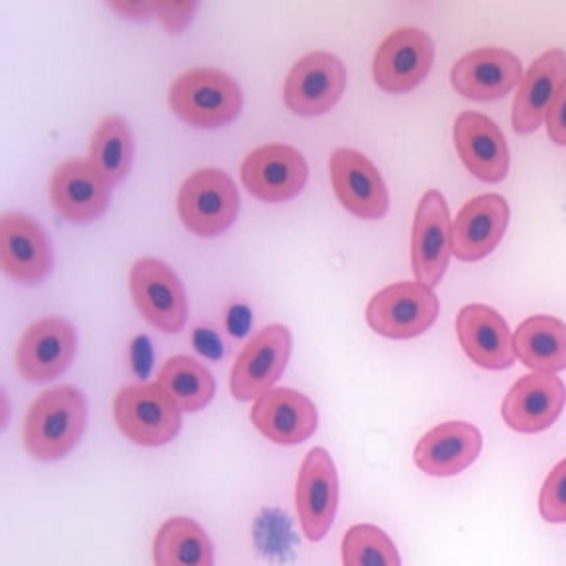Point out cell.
<instances>
[{"mask_svg":"<svg viewBox=\"0 0 566 566\" xmlns=\"http://www.w3.org/2000/svg\"><path fill=\"white\" fill-rule=\"evenodd\" d=\"M87 427V401L80 389H48L28 409L24 444L38 460L52 462L73 451Z\"/></svg>","mask_w":566,"mask_h":566,"instance_id":"obj_1","label":"cell"},{"mask_svg":"<svg viewBox=\"0 0 566 566\" xmlns=\"http://www.w3.org/2000/svg\"><path fill=\"white\" fill-rule=\"evenodd\" d=\"M169 106L184 123L219 128L242 111V91L229 73L197 67L181 73L169 87Z\"/></svg>","mask_w":566,"mask_h":566,"instance_id":"obj_2","label":"cell"},{"mask_svg":"<svg viewBox=\"0 0 566 566\" xmlns=\"http://www.w3.org/2000/svg\"><path fill=\"white\" fill-rule=\"evenodd\" d=\"M239 189L222 169H199L187 177L177 211L189 232L211 239L232 227L239 214Z\"/></svg>","mask_w":566,"mask_h":566,"instance_id":"obj_3","label":"cell"},{"mask_svg":"<svg viewBox=\"0 0 566 566\" xmlns=\"http://www.w3.org/2000/svg\"><path fill=\"white\" fill-rule=\"evenodd\" d=\"M115 419L120 433L140 447L168 444L181 429V409L158 381L120 389Z\"/></svg>","mask_w":566,"mask_h":566,"instance_id":"obj_4","label":"cell"},{"mask_svg":"<svg viewBox=\"0 0 566 566\" xmlns=\"http://www.w3.org/2000/svg\"><path fill=\"white\" fill-rule=\"evenodd\" d=\"M439 317V300L419 282L391 283L371 297L366 321L378 335L407 340L423 335Z\"/></svg>","mask_w":566,"mask_h":566,"instance_id":"obj_5","label":"cell"},{"mask_svg":"<svg viewBox=\"0 0 566 566\" xmlns=\"http://www.w3.org/2000/svg\"><path fill=\"white\" fill-rule=\"evenodd\" d=\"M292 354V333L283 325H270L248 340L230 371V391L239 401H252L268 394L280 380Z\"/></svg>","mask_w":566,"mask_h":566,"instance_id":"obj_6","label":"cell"},{"mask_svg":"<svg viewBox=\"0 0 566 566\" xmlns=\"http://www.w3.org/2000/svg\"><path fill=\"white\" fill-rule=\"evenodd\" d=\"M130 293L151 327L169 335L186 327V290L166 262L158 258L138 260L130 270Z\"/></svg>","mask_w":566,"mask_h":566,"instance_id":"obj_7","label":"cell"},{"mask_svg":"<svg viewBox=\"0 0 566 566\" xmlns=\"http://www.w3.org/2000/svg\"><path fill=\"white\" fill-rule=\"evenodd\" d=\"M345 87V63L333 53L311 52L290 71L283 101L295 115L321 116L340 101Z\"/></svg>","mask_w":566,"mask_h":566,"instance_id":"obj_8","label":"cell"},{"mask_svg":"<svg viewBox=\"0 0 566 566\" xmlns=\"http://www.w3.org/2000/svg\"><path fill=\"white\" fill-rule=\"evenodd\" d=\"M242 184L265 203L290 201L303 191L310 166L300 150L287 144H268L250 151L242 168Z\"/></svg>","mask_w":566,"mask_h":566,"instance_id":"obj_9","label":"cell"},{"mask_svg":"<svg viewBox=\"0 0 566 566\" xmlns=\"http://www.w3.org/2000/svg\"><path fill=\"white\" fill-rule=\"evenodd\" d=\"M452 254V222L449 205L441 191L431 189L417 205L413 237H411V265L417 282L434 287L449 268Z\"/></svg>","mask_w":566,"mask_h":566,"instance_id":"obj_10","label":"cell"},{"mask_svg":"<svg viewBox=\"0 0 566 566\" xmlns=\"http://www.w3.org/2000/svg\"><path fill=\"white\" fill-rule=\"evenodd\" d=\"M434 44L419 28H399L374 55V81L388 93L416 88L433 67Z\"/></svg>","mask_w":566,"mask_h":566,"instance_id":"obj_11","label":"cell"},{"mask_svg":"<svg viewBox=\"0 0 566 566\" xmlns=\"http://www.w3.org/2000/svg\"><path fill=\"white\" fill-rule=\"evenodd\" d=\"M295 507L301 530L310 541H321L335 522L338 507V474L335 460L325 449L315 447L301 464Z\"/></svg>","mask_w":566,"mask_h":566,"instance_id":"obj_12","label":"cell"},{"mask_svg":"<svg viewBox=\"0 0 566 566\" xmlns=\"http://www.w3.org/2000/svg\"><path fill=\"white\" fill-rule=\"evenodd\" d=\"M75 350V328L65 318H40L27 328L18 343V371L24 380L35 384L55 380L70 368Z\"/></svg>","mask_w":566,"mask_h":566,"instance_id":"obj_13","label":"cell"},{"mask_svg":"<svg viewBox=\"0 0 566 566\" xmlns=\"http://www.w3.org/2000/svg\"><path fill=\"white\" fill-rule=\"evenodd\" d=\"M566 388L551 371H533L513 384L502 403L505 424L517 433H541L557 421Z\"/></svg>","mask_w":566,"mask_h":566,"instance_id":"obj_14","label":"cell"},{"mask_svg":"<svg viewBox=\"0 0 566 566\" xmlns=\"http://www.w3.org/2000/svg\"><path fill=\"white\" fill-rule=\"evenodd\" d=\"M331 181L346 211L360 219H381L389 209L388 187L380 171L360 151L340 148L328 161Z\"/></svg>","mask_w":566,"mask_h":566,"instance_id":"obj_15","label":"cell"},{"mask_svg":"<svg viewBox=\"0 0 566 566\" xmlns=\"http://www.w3.org/2000/svg\"><path fill=\"white\" fill-rule=\"evenodd\" d=\"M522 62L500 48H480L452 65V87L472 101H495L522 83Z\"/></svg>","mask_w":566,"mask_h":566,"instance_id":"obj_16","label":"cell"},{"mask_svg":"<svg viewBox=\"0 0 566 566\" xmlns=\"http://www.w3.org/2000/svg\"><path fill=\"white\" fill-rule=\"evenodd\" d=\"M52 262V247L42 227L27 214L7 212L0 221V265L4 274L17 282H42Z\"/></svg>","mask_w":566,"mask_h":566,"instance_id":"obj_17","label":"cell"},{"mask_svg":"<svg viewBox=\"0 0 566 566\" xmlns=\"http://www.w3.org/2000/svg\"><path fill=\"white\" fill-rule=\"evenodd\" d=\"M510 205L502 195H478L452 222V254L462 262L486 258L504 239Z\"/></svg>","mask_w":566,"mask_h":566,"instance_id":"obj_18","label":"cell"},{"mask_svg":"<svg viewBox=\"0 0 566 566\" xmlns=\"http://www.w3.org/2000/svg\"><path fill=\"white\" fill-rule=\"evenodd\" d=\"M454 146L470 174L488 184L504 181L510 150L500 126L486 115L467 111L454 123Z\"/></svg>","mask_w":566,"mask_h":566,"instance_id":"obj_19","label":"cell"},{"mask_svg":"<svg viewBox=\"0 0 566 566\" xmlns=\"http://www.w3.org/2000/svg\"><path fill=\"white\" fill-rule=\"evenodd\" d=\"M50 195L53 209L65 221L85 224L106 211L111 186L88 161L70 159L53 171Z\"/></svg>","mask_w":566,"mask_h":566,"instance_id":"obj_20","label":"cell"},{"mask_svg":"<svg viewBox=\"0 0 566 566\" xmlns=\"http://www.w3.org/2000/svg\"><path fill=\"white\" fill-rule=\"evenodd\" d=\"M460 346L472 363L486 370H504L515 363L513 338L504 317L497 311L474 303L457 315Z\"/></svg>","mask_w":566,"mask_h":566,"instance_id":"obj_21","label":"cell"},{"mask_svg":"<svg viewBox=\"0 0 566 566\" xmlns=\"http://www.w3.org/2000/svg\"><path fill=\"white\" fill-rule=\"evenodd\" d=\"M482 451V433L467 421H449L433 427L419 439L413 451L417 467L429 476H457L476 462Z\"/></svg>","mask_w":566,"mask_h":566,"instance_id":"obj_22","label":"cell"},{"mask_svg":"<svg viewBox=\"0 0 566 566\" xmlns=\"http://www.w3.org/2000/svg\"><path fill=\"white\" fill-rule=\"evenodd\" d=\"M258 431L277 444H300L317 431V407L290 388L270 389L250 411Z\"/></svg>","mask_w":566,"mask_h":566,"instance_id":"obj_23","label":"cell"},{"mask_svg":"<svg viewBox=\"0 0 566 566\" xmlns=\"http://www.w3.org/2000/svg\"><path fill=\"white\" fill-rule=\"evenodd\" d=\"M566 81V53L548 50L539 55L525 73L520 93L513 103V128L530 134L547 118L548 108Z\"/></svg>","mask_w":566,"mask_h":566,"instance_id":"obj_24","label":"cell"},{"mask_svg":"<svg viewBox=\"0 0 566 566\" xmlns=\"http://www.w3.org/2000/svg\"><path fill=\"white\" fill-rule=\"evenodd\" d=\"M513 353L533 371L565 370V323L548 315L525 318L513 336Z\"/></svg>","mask_w":566,"mask_h":566,"instance_id":"obj_25","label":"cell"},{"mask_svg":"<svg viewBox=\"0 0 566 566\" xmlns=\"http://www.w3.org/2000/svg\"><path fill=\"white\" fill-rule=\"evenodd\" d=\"M154 565H214V551L207 531L189 517H171L156 533Z\"/></svg>","mask_w":566,"mask_h":566,"instance_id":"obj_26","label":"cell"},{"mask_svg":"<svg viewBox=\"0 0 566 566\" xmlns=\"http://www.w3.org/2000/svg\"><path fill=\"white\" fill-rule=\"evenodd\" d=\"M134 158V138L130 124L123 116L111 115L98 124L97 133L91 140L88 164L97 169L98 176L113 187L128 176Z\"/></svg>","mask_w":566,"mask_h":566,"instance_id":"obj_27","label":"cell"},{"mask_svg":"<svg viewBox=\"0 0 566 566\" xmlns=\"http://www.w3.org/2000/svg\"><path fill=\"white\" fill-rule=\"evenodd\" d=\"M158 384L181 411H199L214 398V378L203 364L189 356H174L161 366Z\"/></svg>","mask_w":566,"mask_h":566,"instance_id":"obj_28","label":"cell"},{"mask_svg":"<svg viewBox=\"0 0 566 566\" xmlns=\"http://www.w3.org/2000/svg\"><path fill=\"white\" fill-rule=\"evenodd\" d=\"M343 566H401L388 533L370 523L353 525L343 539Z\"/></svg>","mask_w":566,"mask_h":566,"instance_id":"obj_29","label":"cell"},{"mask_svg":"<svg viewBox=\"0 0 566 566\" xmlns=\"http://www.w3.org/2000/svg\"><path fill=\"white\" fill-rule=\"evenodd\" d=\"M539 512L547 523H566V459L548 472L541 488Z\"/></svg>","mask_w":566,"mask_h":566,"instance_id":"obj_30","label":"cell"},{"mask_svg":"<svg viewBox=\"0 0 566 566\" xmlns=\"http://www.w3.org/2000/svg\"><path fill=\"white\" fill-rule=\"evenodd\" d=\"M197 4L195 2H184V4H176V2H156V14H158L161 24L168 28L169 32H179L191 22Z\"/></svg>","mask_w":566,"mask_h":566,"instance_id":"obj_31","label":"cell"},{"mask_svg":"<svg viewBox=\"0 0 566 566\" xmlns=\"http://www.w3.org/2000/svg\"><path fill=\"white\" fill-rule=\"evenodd\" d=\"M547 134L558 146H566V81L547 113Z\"/></svg>","mask_w":566,"mask_h":566,"instance_id":"obj_32","label":"cell"},{"mask_svg":"<svg viewBox=\"0 0 566 566\" xmlns=\"http://www.w3.org/2000/svg\"><path fill=\"white\" fill-rule=\"evenodd\" d=\"M111 9L116 10V12H120L123 17L128 18H146L154 14V10H156V2H120V4H108Z\"/></svg>","mask_w":566,"mask_h":566,"instance_id":"obj_33","label":"cell"}]
</instances>
